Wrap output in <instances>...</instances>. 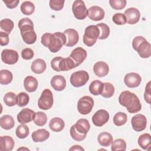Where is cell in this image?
<instances>
[{"label":"cell","instance_id":"obj_1","mask_svg":"<svg viewBox=\"0 0 151 151\" xmlns=\"http://www.w3.org/2000/svg\"><path fill=\"white\" fill-rule=\"evenodd\" d=\"M119 102L120 105L126 107L130 113H137L142 109V104L138 97L129 91H124L120 93Z\"/></svg>","mask_w":151,"mask_h":151},{"label":"cell","instance_id":"obj_2","mask_svg":"<svg viewBox=\"0 0 151 151\" xmlns=\"http://www.w3.org/2000/svg\"><path fill=\"white\" fill-rule=\"evenodd\" d=\"M23 41L27 44H32L37 40V34L34 30V24L29 18L21 19L18 24Z\"/></svg>","mask_w":151,"mask_h":151},{"label":"cell","instance_id":"obj_3","mask_svg":"<svg viewBox=\"0 0 151 151\" xmlns=\"http://www.w3.org/2000/svg\"><path fill=\"white\" fill-rule=\"evenodd\" d=\"M90 128V123L86 119H80L73 125L70 130L71 137L76 141L84 140Z\"/></svg>","mask_w":151,"mask_h":151},{"label":"cell","instance_id":"obj_4","mask_svg":"<svg viewBox=\"0 0 151 151\" xmlns=\"http://www.w3.org/2000/svg\"><path fill=\"white\" fill-rule=\"evenodd\" d=\"M132 47L141 58H147L150 57L151 45L143 37H135L132 41Z\"/></svg>","mask_w":151,"mask_h":151},{"label":"cell","instance_id":"obj_5","mask_svg":"<svg viewBox=\"0 0 151 151\" xmlns=\"http://www.w3.org/2000/svg\"><path fill=\"white\" fill-rule=\"evenodd\" d=\"M67 41L65 35L60 32H56L51 34L48 48L49 50L53 53H55L60 50L63 45H65Z\"/></svg>","mask_w":151,"mask_h":151},{"label":"cell","instance_id":"obj_6","mask_svg":"<svg viewBox=\"0 0 151 151\" xmlns=\"http://www.w3.org/2000/svg\"><path fill=\"white\" fill-rule=\"evenodd\" d=\"M100 31L97 25H91L86 27L83 35V42L88 47L93 46L99 38Z\"/></svg>","mask_w":151,"mask_h":151},{"label":"cell","instance_id":"obj_7","mask_svg":"<svg viewBox=\"0 0 151 151\" xmlns=\"http://www.w3.org/2000/svg\"><path fill=\"white\" fill-rule=\"evenodd\" d=\"M53 103V95L51 91L48 88L44 89L38 100V107L40 109L47 110L52 107Z\"/></svg>","mask_w":151,"mask_h":151},{"label":"cell","instance_id":"obj_8","mask_svg":"<svg viewBox=\"0 0 151 151\" xmlns=\"http://www.w3.org/2000/svg\"><path fill=\"white\" fill-rule=\"evenodd\" d=\"M89 80L88 73L84 70H80L72 73L70 78L71 84L75 87L84 86Z\"/></svg>","mask_w":151,"mask_h":151},{"label":"cell","instance_id":"obj_9","mask_svg":"<svg viewBox=\"0 0 151 151\" xmlns=\"http://www.w3.org/2000/svg\"><path fill=\"white\" fill-rule=\"evenodd\" d=\"M94 106L93 99L90 96H86L80 98L77 103V110L78 112L83 115L90 113Z\"/></svg>","mask_w":151,"mask_h":151},{"label":"cell","instance_id":"obj_10","mask_svg":"<svg viewBox=\"0 0 151 151\" xmlns=\"http://www.w3.org/2000/svg\"><path fill=\"white\" fill-rule=\"evenodd\" d=\"M72 11L74 17L79 20L84 19L88 16V9L82 0H76L73 2Z\"/></svg>","mask_w":151,"mask_h":151},{"label":"cell","instance_id":"obj_11","mask_svg":"<svg viewBox=\"0 0 151 151\" xmlns=\"http://www.w3.org/2000/svg\"><path fill=\"white\" fill-rule=\"evenodd\" d=\"M109 120V113L104 109L97 110L92 117L93 123L97 127L103 126Z\"/></svg>","mask_w":151,"mask_h":151},{"label":"cell","instance_id":"obj_12","mask_svg":"<svg viewBox=\"0 0 151 151\" xmlns=\"http://www.w3.org/2000/svg\"><path fill=\"white\" fill-rule=\"evenodd\" d=\"M132 126L136 132H141L144 130L147 125V119L145 115L142 114H137L134 115L131 119Z\"/></svg>","mask_w":151,"mask_h":151},{"label":"cell","instance_id":"obj_13","mask_svg":"<svg viewBox=\"0 0 151 151\" xmlns=\"http://www.w3.org/2000/svg\"><path fill=\"white\" fill-rule=\"evenodd\" d=\"M18 54L15 50L5 49L1 52V60L5 64H14L18 62Z\"/></svg>","mask_w":151,"mask_h":151},{"label":"cell","instance_id":"obj_14","mask_svg":"<svg viewBox=\"0 0 151 151\" xmlns=\"http://www.w3.org/2000/svg\"><path fill=\"white\" fill-rule=\"evenodd\" d=\"M87 56V51L84 48L78 47L72 51L69 57L73 60L77 67L86 60Z\"/></svg>","mask_w":151,"mask_h":151},{"label":"cell","instance_id":"obj_15","mask_svg":"<svg viewBox=\"0 0 151 151\" xmlns=\"http://www.w3.org/2000/svg\"><path fill=\"white\" fill-rule=\"evenodd\" d=\"M35 112L28 108L22 109L17 115V120L21 124H26L34 120Z\"/></svg>","mask_w":151,"mask_h":151},{"label":"cell","instance_id":"obj_16","mask_svg":"<svg viewBox=\"0 0 151 151\" xmlns=\"http://www.w3.org/2000/svg\"><path fill=\"white\" fill-rule=\"evenodd\" d=\"M142 81L140 76L136 73H129L125 75L124 77V84L129 88L138 87Z\"/></svg>","mask_w":151,"mask_h":151},{"label":"cell","instance_id":"obj_17","mask_svg":"<svg viewBox=\"0 0 151 151\" xmlns=\"http://www.w3.org/2000/svg\"><path fill=\"white\" fill-rule=\"evenodd\" d=\"M124 15L126 19V22L129 24H135L139 22L140 17V13L138 9L132 7L127 9Z\"/></svg>","mask_w":151,"mask_h":151},{"label":"cell","instance_id":"obj_18","mask_svg":"<svg viewBox=\"0 0 151 151\" xmlns=\"http://www.w3.org/2000/svg\"><path fill=\"white\" fill-rule=\"evenodd\" d=\"M66 37L67 41L65 44L66 47H73L77 44L79 40L78 32L73 28H68L64 30L63 32Z\"/></svg>","mask_w":151,"mask_h":151},{"label":"cell","instance_id":"obj_19","mask_svg":"<svg viewBox=\"0 0 151 151\" xmlns=\"http://www.w3.org/2000/svg\"><path fill=\"white\" fill-rule=\"evenodd\" d=\"M104 11L99 6H92L88 9V17L93 21H100L104 18Z\"/></svg>","mask_w":151,"mask_h":151},{"label":"cell","instance_id":"obj_20","mask_svg":"<svg viewBox=\"0 0 151 151\" xmlns=\"http://www.w3.org/2000/svg\"><path fill=\"white\" fill-rule=\"evenodd\" d=\"M93 71L97 76L103 77L109 73V67L108 64L104 61H98L93 66Z\"/></svg>","mask_w":151,"mask_h":151},{"label":"cell","instance_id":"obj_21","mask_svg":"<svg viewBox=\"0 0 151 151\" xmlns=\"http://www.w3.org/2000/svg\"><path fill=\"white\" fill-rule=\"evenodd\" d=\"M50 84L51 87L56 91H63L66 87V80L61 75L54 76L51 80Z\"/></svg>","mask_w":151,"mask_h":151},{"label":"cell","instance_id":"obj_22","mask_svg":"<svg viewBox=\"0 0 151 151\" xmlns=\"http://www.w3.org/2000/svg\"><path fill=\"white\" fill-rule=\"evenodd\" d=\"M15 145L14 139L9 136L0 137V150L1 151H11Z\"/></svg>","mask_w":151,"mask_h":151},{"label":"cell","instance_id":"obj_23","mask_svg":"<svg viewBox=\"0 0 151 151\" xmlns=\"http://www.w3.org/2000/svg\"><path fill=\"white\" fill-rule=\"evenodd\" d=\"M50 137V133L46 129H40L34 132L31 134V137L34 142H42L48 139Z\"/></svg>","mask_w":151,"mask_h":151},{"label":"cell","instance_id":"obj_24","mask_svg":"<svg viewBox=\"0 0 151 151\" xmlns=\"http://www.w3.org/2000/svg\"><path fill=\"white\" fill-rule=\"evenodd\" d=\"M37 80L32 76H27L24 80V86L26 91L31 93L35 91L38 87Z\"/></svg>","mask_w":151,"mask_h":151},{"label":"cell","instance_id":"obj_25","mask_svg":"<svg viewBox=\"0 0 151 151\" xmlns=\"http://www.w3.org/2000/svg\"><path fill=\"white\" fill-rule=\"evenodd\" d=\"M76 67L73 60L70 57L63 58L61 59L58 64V68L61 71H66Z\"/></svg>","mask_w":151,"mask_h":151},{"label":"cell","instance_id":"obj_26","mask_svg":"<svg viewBox=\"0 0 151 151\" xmlns=\"http://www.w3.org/2000/svg\"><path fill=\"white\" fill-rule=\"evenodd\" d=\"M47 65L45 61L41 58L35 60L31 64V68L35 74H41L46 70Z\"/></svg>","mask_w":151,"mask_h":151},{"label":"cell","instance_id":"obj_27","mask_svg":"<svg viewBox=\"0 0 151 151\" xmlns=\"http://www.w3.org/2000/svg\"><path fill=\"white\" fill-rule=\"evenodd\" d=\"M65 126L64 120L60 117H54L50 121L49 127L55 132H59L63 130Z\"/></svg>","mask_w":151,"mask_h":151},{"label":"cell","instance_id":"obj_28","mask_svg":"<svg viewBox=\"0 0 151 151\" xmlns=\"http://www.w3.org/2000/svg\"><path fill=\"white\" fill-rule=\"evenodd\" d=\"M97 141L101 146L107 147L111 144L113 142V137L109 132H103L99 134Z\"/></svg>","mask_w":151,"mask_h":151},{"label":"cell","instance_id":"obj_29","mask_svg":"<svg viewBox=\"0 0 151 151\" xmlns=\"http://www.w3.org/2000/svg\"><path fill=\"white\" fill-rule=\"evenodd\" d=\"M139 146L144 150H148L151 146V136L149 133L141 134L137 140Z\"/></svg>","mask_w":151,"mask_h":151},{"label":"cell","instance_id":"obj_30","mask_svg":"<svg viewBox=\"0 0 151 151\" xmlns=\"http://www.w3.org/2000/svg\"><path fill=\"white\" fill-rule=\"evenodd\" d=\"M15 122L14 118L8 114L2 116L0 119V126L5 130H10L14 127Z\"/></svg>","mask_w":151,"mask_h":151},{"label":"cell","instance_id":"obj_31","mask_svg":"<svg viewBox=\"0 0 151 151\" xmlns=\"http://www.w3.org/2000/svg\"><path fill=\"white\" fill-rule=\"evenodd\" d=\"M103 83L98 80L93 81L89 86V91L94 96L101 94L103 90Z\"/></svg>","mask_w":151,"mask_h":151},{"label":"cell","instance_id":"obj_32","mask_svg":"<svg viewBox=\"0 0 151 151\" xmlns=\"http://www.w3.org/2000/svg\"><path fill=\"white\" fill-rule=\"evenodd\" d=\"M13 78L12 73L8 70L0 71V83L2 85H7L11 83Z\"/></svg>","mask_w":151,"mask_h":151},{"label":"cell","instance_id":"obj_33","mask_svg":"<svg viewBox=\"0 0 151 151\" xmlns=\"http://www.w3.org/2000/svg\"><path fill=\"white\" fill-rule=\"evenodd\" d=\"M20 9L23 14L30 15L35 11V5L31 1H24L21 4Z\"/></svg>","mask_w":151,"mask_h":151},{"label":"cell","instance_id":"obj_34","mask_svg":"<svg viewBox=\"0 0 151 151\" xmlns=\"http://www.w3.org/2000/svg\"><path fill=\"white\" fill-rule=\"evenodd\" d=\"M113 123L117 126H121L124 125L127 120V114L123 112H117L113 117Z\"/></svg>","mask_w":151,"mask_h":151},{"label":"cell","instance_id":"obj_35","mask_svg":"<svg viewBox=\"0 0 151 151\" xmlns=\"http://www.w3.org/2000/svg\"><path fill=\"white\" fill-rule=\"evenodd\" d=\"M114 93V87L113 85L110 83H104L101 95L104 98H110L113 96Z\"/></svg>","mask_w":151,"mask_h":151},{"label":"cell","instance_id":"obj_36","mask_svg":"<svg viewBox=\"0 0 151 151\" xmlns=\"http://www.w3.org/2000/svg\"><path fill=\"white\" fill-rule=\"evenodd\" d=\"M4 101L8 106H14L17 104V96L13 92H8L4 96Z\"/></svg>","mask_w":151,"mask_h":151},{"label":"cell","instance_id":"obj_37","mask_svg":"<svg viewBox=\"0 0 151 151\" xmlns=\"http://www.w3.org/2000/svg\"><path fill=\"white\" fill-rule=\"evenodd\" d=\"M1 28L7 34H10L14 27V24L12 20L8 18L3 19L0 21Z\"/></svg>","mask_w":151,"mask_h":151},{"label":"cell","instance_id":"obj_38","mask_svg":"<svg viewBox=\"0 0 151 151\" xmlns=\"http://www.w3.org/2000/svg\"><path fill=\"white\" fill-rule=\"evenodd\" d=\"M100 31V35L99 37V40L106 39L110 34V28L104 23H99L96 25Z\"/></svg>","mask_w":151,"mask_h":151},{"label":"cell","instance_id":"obj_39","mask_svg":"<svg viewBox=\"0 0 151 151\" xmlns=\"http://www.w3.org/2000/svg\"><path fill=\"white\" fill-rule=\"evenodd\" d=\"M34 122L38 126H44L47 122V116L46 114L42 111L37 112L34 119Z\"/></svg>","mask_w":151,"mask_h":151},{"label":"cell","instance_id":"obj_40","mask_svg":"<svg viewBox=\"0 0 151 151\" xmlns=\"http://www.w3.org/2000/svg\"><path fill=\"white\" fill-rule=\"evenodd\" d=\"M111 149L112 151L123 150L124 151L126 149V143L124 140L122 139H117L111 143Z\"/></svg>","mask_w":151,"mask_h":151},{"label":"cell","instance_id":"obj_41","mask_svg":"<svg viewBox=\"0 0 151 151\" xmlns=\"http://www.w3.org/2000/svg\"><path fill=\"white\" fill-rule=\"evenodd\" d=\"M17 136L19 139H25L29 134V128L25 124L19 125L15 130Z\"/></svg>","mask_w":151,"mask_h":151},{"label":"cell","instance_id":"obj_42","mask_svg":"<svg viewBox=\"0 0 151 151\" xmlns=\"http://www.w3.org/2000/svg\"><path fill=\"white\" fill-rule=\"evenodd\" d=\"M29 100L28 94L25 92H21L17 95V105L19 107H22L27 106Z\"/></svg>","mask_w":151,"mask_h":151},{"label":"cell","instance_id":"obj_43","mask_svg":"<svg viewBox=\"0 0 151 151\" xmlns=\"http://www.w3.org/2000/svg\"><path fill=\"white\" fill-rule=\"evenodd\" d=\"M126 0H110L109 4L112 8L116 10H121L123 9L126 5Z\"/></svg>","mask_w":151,"mask_h":151},{"label":"cell","instance_id":"obj_44","mask_svg":"<svg viewBox=\"0 0 151 151\" xmlns=\"http://www.w3.org/2000/svg\"><path fill=\"white\" fill-rule=\"evenodd\" d=\"M65 1L64 0H50L49 2L50 7L54 11L61 10L64 5Z\"/></svg>","mask_w":151,"mask_h":151},{"label":"cell","instance_id":"obj_45","mask_svg":"<svg viewBox=\"0 0 151 151\" xmlns=\"http://www.w3.org/2000/svg\"><path fill=\"white\" fill-rule=\"evenodd\" d=\"M113 21L116 25H124L126 23V19L124 15L122 13H116L113 15L112 18Z\"/></svg>","mask_w":151,"mask_h":151},{"label":"cell","instance_id":"obj_46","mask_svg":"<svg viewBox=\"0 0 151 151\" xmlns=\"http://www.w3.org/2000/svg\"><path fill=\"white\" fill-rule=\"evenodd\" d=\"M34 51L32 49L29 48H26L22 50L21 51V57L24 60H29L33 58L34 57Z\"/></svg>","mask_w":151,"mask_h":151},{"label":"cell","instance_id":"obj_47","mask_svg":"<svg viewBox=\"0 0 151 151\" xmlns=\"http://www.w3.org/2000/svg\"><path fill=\"white\" fill-rule=\"evenodd\" d=\"M150 81H149L146 86L145 91L144 93L145 100L148 103H151V87H150Z\"/></svg>","mask_w":151,"mask_h":151},{"label":"cell","instance_id":"obj_48","mask_svg":"<svg viewBox=\"0 0 151 151\" xmlns=\"http://www.w3.org/2000/svg\"><path fill=\"white\" fill-rule=\"evenodd\" d=\"M9 37L8 34L0 31V45L1 46L6 45L9 43Z\"/></svg>","mask_w":151,"mask_h":151},{"label":"cell","instance_id":"obj_49","mask_svg":"<svg viewBox=\"0 0 151 151\" xmlns=\"http://www.w3.org/2000/svg\"><path fill=\"white\" fill-rule=\"evenodd\" d=\"M61 58V57H57L52 59V60L51 61V67L54 71L57 72L60 71L58 68V64Z\"/></svg>","mask_w":151,"mask_h":151},{"label":"cell","instance_id":"obj_50","mask_svg":"<svg viewBox=\"0 0 151 151\" xmlns=\"http://www.w3.org/2000/svg\"><path fill=\"white\" fill-rule=\"evenodd\" d=\"M51 34L50 32H46L45 34H44L42 37H41V44L46 47H48V42H49V40H50V38L51 36Z\"/></svg>","mask_w":151,"mask_h":151},{"label":"cell","instance_id":"obj_51","mask_svg":"<svg viewBox=\"0 0 151 151\" xmlns=\"http://www.w3.org/2000/svg\"><path fill=\"white\" fill-rule=\"evenodd\" d=\"M2 1L5 4L6 6L9 9H13L16 8L19 2V0H13V1H4L3 0Z\"/></svg>","mask_w":151,"mask_h":151},{"label":"cell","instance_id":"obj_52","mask_svg":"<svg viewBox=\"0 0 151 151\" xmlns=\"http://www.w3.org/2000/svg\"><path fill=\"white\" fill-rule=\"evenodd\" d=\"M69 150H82V151H84V149L81 146L76 145H73L71 147H70L69 149Z\"/></svg>","mask_w":151,"mask_h":151},{"label":"cell","instance_id":"obj_53","mask_svg":"<svg viewBox=\"0 0 151 151\" xmlns=\"http://www.w3.org/2000/svg\"><path fill=\"white\" fill-rule=\"evenodd\" d=\"M29 150V149L28 148H27V147H20V148H19V149H17V150Z\"/></svg>","mask_w":151,"mask_h":151}]
</instances>
